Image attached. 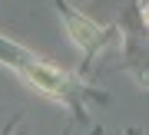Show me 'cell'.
I'll use <instances>...</instances> for the list:
<instances>
[{"mask_svg":"<svg viewBox=\"0 0 149 135\" xmlns=\"http://www.w3.org/2000/svg\"><path fill=\"white\" fill-rule=\"evenodd\" d=\"M63 13H66V17H63V20H66V30H70V37H73V43H76L80 50L90 53V50H96V46L103 43L106 33H103L93 20H86V17L73 13V10H63Z\"/></svg>","mask_w":149,"mask_h":135,"instance_id":"cell-1","label":"cell"}]
</instances>
